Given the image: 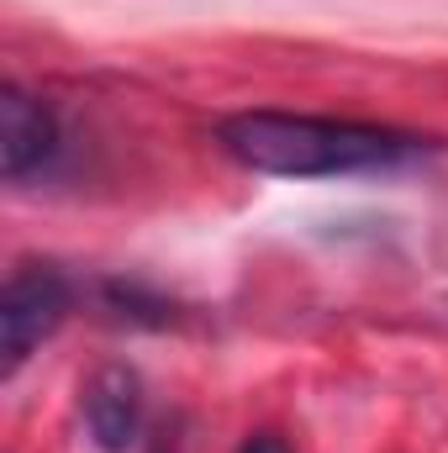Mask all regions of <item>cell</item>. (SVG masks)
Segmentation results:
<instances>
[{
	"label": "cell",
	"instance_id": "2",
	"mask_svg": "<svg viewBox=\"0 0 448 453\" xmlns=\"http://www.w3.org/2000/svg\"><path fill=\"white\" fill-rule=\"evenodd\" d=\"M69 317V280L53 264H16L0 296V353H5V374H16L37 342L58 333V322Z\"/></svg>",
	"mask_w": 448,
	"mask_h": 453
},
{
	"label": "cell",
	"instance_id": "3",
	"mask_svg": "<svg viewBox=\"0 0 448 453\" xmlns=\"http://www.w3.org/2000/svg\"><path fill=\"white\" fill-rule=\"evenodd\" d=\"M53 153H58V116L37 96H27L21 85H5L0 90V164H5V180L21 185L27 174L48 169Z\"/></svg>",
	"mask_w": 448,
	"mask_h": 453
},
{
	"label": "cell",
	"instance_id": "5",
	"mask_svg": "<svg viewBox=\"0 0 448 453\" xmlns=\"http://www.w3.org/2000/svg\"><path fill=\"white\" fill-rule=\"evenodd\" d=\"M237 453H290V443H285L280 433H253V438H248Z\"/></svg>",
	"mask_w": 448,
	"mask_h": 453
},
{
	"label": "cell",
	"instance_id": "4",
	"mask_svg": "<svg viewBox=\"0 0 448 453\" xmlns=\"http://www.w3.org/2000/svg\"><path fill=\"white\" fill-rule=\"evenodd\" d=\"M85 427L106 453H127L143 433V380L127 364H106L85 380Z\"/></svg>",
	"mask_w": 448,
	"mask_h": 453
},
{
	"label": "cell",
	"instance_id": "1",
	"mask_svg": "<svg viewBox=\"0 0 448 453\" xmlns=\"http://www.w3.org/2000/svg\"><path fill=\"white\" fill-rule=\"evenodd\" d=\"M227 158L253 174L280 180H328V174H369L396 169L422 153V137L375 127V121H337V116H290V111H243L217 127Z\"/></svg>",
	"mask_w": 448,
	"mask_h": 453
}]
</instances>
